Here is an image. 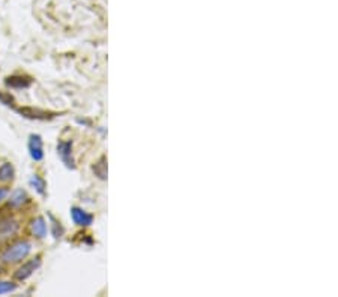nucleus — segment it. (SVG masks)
I'll list each match as a JSON object with an SVG mask.
<instances>
[{"mask_svg": "<svg viewBox=\"0 0 338 297\" xmlns=\"http://www.w3.org/2000/svg\"><path fill=\"white\" fill-rule=\"evenodd\" d=\"M32 251V245L26 240L17 242L6 248V251L2 254V261L3 263H18L23 261Z\"/></svg>", "mask_w": 338, "mask_h": 297, "instance_id": "nucleus-1", "label": "nucleus"}, {"mask_svg": "<svg viewBox=\"0 0 338 297\" xmlns=\"http://www.w3.org/2000/svg\"><path fill=\"white\" fill-rule=\"evenodd\" d=\"M29 153L33 161H42V158H44L42 138L38 134H32L29 137Z\"/></svg>", "mask_w": 338, "mask_h": 297, "instance_id": "nucleus-2", "label": "nucleus"}, {"mask_svg": "<svg viewBox=\"0 0 338 297\" xmlns=\"http://www.w3.org/2000/svg\"><path fill=\"white\" fill-rule=\"evenodd\" d=\"M41 266V258L39 257H36V258H33V260H29V261H26L17 272H15V279H18V281H24V279H27V278H30L32 275H33V272L38 269Z\"/></svg>", "mask_w": 338, "mask_h": 297, "instance_id": "nucleus-3", "label": "nucleus"}, {"mask_svg": "<svg viewBox=\"0 0 338 297\" xmlns=\"http://www.w3.org/2000/svg\"><path fill=\"white\" fill-rule=\"evenodd\" d=\"M58 153L61 159L65 162L68 168H74V159H72V143L71 141H61L58 144Z\"/></svg>", "mask_w": 338, "mask_h": 297, "instance_id": "nucleus-4", "label": "nucleus"}, {"mask_svg": "<svg viewBox=\"0 0 338 297\" xmlns=\"http://www.w3.org/2000/svg\"><path fill=\"white\" fill-rule=\"evenodd\" d=\"M18 222L14 218L3 216L0 218V237H9L18 231Z\"/></svg>", "mask_w": 338, "mask_h": 297, "instance_id": "nucleus-5", "label": "nucleus"}, {"mask_svg": "<svg viewBox=\"0 0 338 297\" xmlns=\"http://www.w3.org/2000/svg\"><path fill=\"white\" fill-rule=\"evenodd\" d=\"M18 113H20L23 117L35 119V120H47V119L54 117V114L50 113V111H44V110H38V108H30V107L18 108Z\"/></svg>", "mask_w": 338, "mask_h": 297, "instance_id": "nucleus-6", "label": "nucleus"}, {"mask_svg": "<svg viewBox=\"0 0 338 297\" xmlns=\"http://www.w3.org/2000/svg\"><path fill=\"white\" fill-rule=\"evenodd\" d=\"M71 218H72L74 224H77L80 227H87L93 221V216L90 213H87L86 210L80 209V207H72L71 209Z\"/></svg>", "mask_w": 338, "mask_h": 297, "instance_id": "nucleus-7", "label": "nucleus"}, {"mask_svg": "<svg viewBox=\"0 0 338 297\" xmlns=\"http://www.w3.org/2000/svg\"><path fill=\"white\" fill-rule=\"evenodd\" d=\"M5 83L11 89H27L32 84V78L26 75H12V77H8Z\"/></svg>", "mask_w": 338, "mask_h": 297, "instance_id": "nucleus-8", "label": "nucleus"}, {"mask_svg": "<svg viewBox=\"0 0 338 297\" xmlns=\"http://www.w3.org/2000/svg\"><path fill=\"white\" fill-rule=\"evenodd\" d=\"M30 231L33 233V236H36L38 239H44L47 236V222L44 218H36L32 221L30 224Z\"/></svg>", "mask_w": 338, "mask_h": 297, "instance_id": "nucleus-9", "label": "nucleus"}, {"mask_svg": "<svg viewBox=\"0 0 338 297\" xmlns=\"http://www.w3.org/2000/svg\"><path fill=\"white\" fill-rule=\"evenodd\" d=\"M14 176H15V170H14V165L9 164V162H5L0 165V182H12L14 180Z\"/></svg>", "mask_w": 338, "mask_h": 297, "instance_id": "nucleus-10", "label": "nucleus"}, {"mask_svg": "<svg viewBox=\"0 0 338 297\" xmlns=\"http://www.w3.org/2000/svg\"><path fill=\"white\" fill-rule=\"evenodd\" d=\"M26 201H27V194H26L23 189L14 191L12 195H11V198H9V204H11L12 207H20V206H23Z\"/></svg>", "mask_w": 338, "mask_h": 297, "instance_id": "nucleus-11", "label": "nucleus"}, {"mask_svg": "<svg viewBox=\"0 0 338 297\" xmlns=\"http://www.w3.org/2000/svg\"><path fill=\"white\" fill-rule=\"evenodd\" d=\"M30 185L35 188V191L39 194V195H45V191H47V183L44 179H41L39 176H32L30 177Z\"/></svg>", "mask_w": 338, "mask_h": 297, "instance_id": "nucleus-12", "label": "nucleus"}, {"mask_svg": "<svg viewBox=\"0 0 338 297\" xmlns=\"http://www.w3.org/2000/svg\"><path fill=\"white\" fill-rule=\"evenodd\" d=\"M93 171H95V174H96L99 179H102V180L107 179V164H105V158H101V159L93 165Z\"/></svg>", "mask_w": 338, "mask_h": 297, "instance_id": "nucleus-13", "label": "nucleus"}, {"mask_svg": "<svg viewBox=\"0 0 338 297\" xmlns=\"http://www.w3.org/2000/svg\"><path fill=\"white\" fill-rule=\"evenodd\" d=\"M17 285L12 284V282H8V281H0V296L2 294H6V293H12L15 291Z\"/></svg>", "mask_w": 338, "mask_h": 297, "instance_id": "nucleus-14", "label": "nucleus"}, {"mask_svg": "<svg viewBox=\"0 0 338 297\" xmlns=\"http://www.w3.org/2000/svg\"><path fill=\"white\" fill-rule=\"evenodd\" d=\"M0 101H2V104H5V105H14V98L11 96V95H8V93H2L0 92Z\"/></svg>", "mask_w": 338, "mask_h": 297, "instance_id": "nucleus-15", "label": "nucleus"}, {"mask_svg": "<svg viewBox=\"0 0 338 297\" xmlns=\"http://www.w3.org/2000/svg\"><path fill=\"white\" fill-rule=\"evenodd\" d=\"M6 195H8V189L6 188H0V201L5 200Z\"/></svg>", "mask_w": 338, "mask_h": 297, "instance_id": "nucleus-16", "label": "nucleus"}]
</instances>
